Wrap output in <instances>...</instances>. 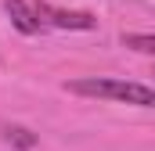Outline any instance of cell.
Wrapping results in <instances>:
<instances>
[{"mask_svg":"<svg viewBox=\"0 0 155 151\" xmlns=\"http://www.w3.org/2000/svg\"><path fill=\"white\" fill-rule=\"evenodd\" d=\"M69 94L79 97H97V101H123V104H137V108H152L155 94L144 83H130V79H105V76H87L65 83Z\"/></svg>","mask_w":155,"mask_h":151,"instance_id":"cell-1","label":"cell"},{"mask_svg":"<svg viewBox=\"0 0 155 151\" xmlns=\"http://www.w3.org/2000/svg\"><path fill=\"white\" fill-rule=\"evenodd\" d=\"M33 11H36L40 25L47 29H94L97 25V18L90 14V11H65V7H54V4H33Z\"/></svg>","mask_w":155,"mask_h":151,"instance_id":"cell-2","label":"cell"},{"mask_svg":"<svg viewBox=\"0 0 155 151\" xmlns=\"http://www.w3.org/2000/svg\"><path fill=\"white\" fill-rule=\"evenodd\" d=\"M4 7H7L11 25H15L18 33H25V36L43 33V25H40V18H36V11H33V4H25V0H4Z\"/></svg>","mask_w":155,"mask_h":151,"instance_id":"cell-3","label":"cell"},{"mask_svg":"<svg viewBox=\"0 0 155 151\" xmlns=\"http://www.w3.org/2000/svg\"><path fill=\"white\" fill-rule=\"evenodd\" d=\"M123 43L134 47V50H141V54H155V36H148V33H126Z\"/></svg>","mask_w":155,"mask_h":151,"instance_id":"cell-4","label":"cell"},{"mask_svg":"<svg viewBox=\"0 0 155 151\" xmlns=\"http://www.w3.org/2000/svg\"><path fill=\"white\" fill-rule=\"evenodd\" d=\"M11 140H18L22 148H33V144H36V140L29 137V130H11Z\"/></svg>","mask_w":155,"mask_h":151,"instance_id":"cell-5","label":"cell"}]
</instances>
